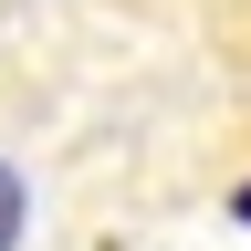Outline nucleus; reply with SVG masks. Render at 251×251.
Wrapping results in <instances>:
<instances>
[{
  "instance_id": "obj_1",
  "label": "nucleus",
  "mask_w": 251,
  "mask_h": 251,
  "mask_svg": "<svg viewBox=\"0 0 251 251\" xmlns=\"http://www.w3.org/2000/svg\"><path fill=\"white\" fill-rule=\"evenodd\" d=\"M230 74H241V105H251V0H230Z\"/></svg>"
},
{
  "instance_id": "obj_2",
  "label": "nucleus",
  "mask_w": 251,
  "mask_h": 251,
  "mask_svg": "<svg viewBox=\"0 0 251 251\" xmlns=\"http://www.w3.org/2000/svg\"><path fill=\"white\" fill-rule=\"evenodd\" d=\"M11 241H21V168L0 157V251H11Z\"/></svg>"
}]
</instances>
